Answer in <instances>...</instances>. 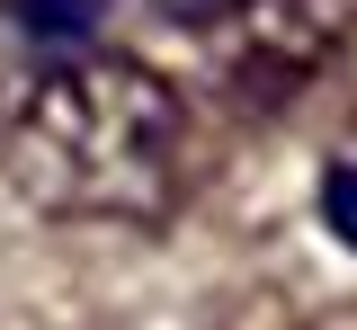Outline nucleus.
Returning a JSON list of instances; mask_svg holds the SVG:
<instances>
[{
	"label": "nucleus",
	"instance_id": "obj_1",
	"mask_svg": "<svg viewBox=\"0 0 357 330\" xmlns=\"http://www.w3.org/2000/svg\"><path fill=\"white\" fill-rule=\"evenodd\" d=\"M9 188L36 214H126L152 223L178 196L188 161V98L134 63V54H81L54 63L9 116Z\"/></svg>",
	"mask_w": 357,
	"mask_h": 330
},
{
	"label": "nucleus",
	"instance_id": "obj_2",
	"mask_svg": "<svg viewBox=\"0 0 357 330\" xmlns=\"http://www.w3.org/2000/svg\"><path fill=\"white\" fill-rule=\"evenodd\" d=\"M349 18H357V0H241L223 27H206L215 81L232 98L268 107L277 90H295L304 72H321V63L340 54Z\"/></svg>",
	"mask_w": 357,
	"mask_h": 330
},
{
	"label": "nucleus",
	"instance_id": "obj_3",
	"mask_svg": "<svg viewBox=\"0 0 357 330\" xmlns=\"http://www.w3.org/2000/svg\"><path fill=\"white\" fill-rule=\"evenodd\" d=\"M9 27L54 63H81L98 36V0H9Z\"/></svg>",
	"mask_w": 357,
	"mask_h": 330
},
{
	"label": "nucleus",
	"instance_id": "obj_4",
	"mask_svg": "<svg viewBox=\"0 0 357 330\" xmlns=\"http://www.w3.org/2000/svg\"><path fill=\"white\" fill-rule=\"evenodd\" d=\"M321 223L357 250V161H340V170H321Z\"/></svg>",
	"mask_w": 357,
	"mask_h": 330
},
{
	"label": "nucleus",
	"instance_id": "obj_5",
	"mask_svg": "<svg viewBox=\"0 0 357 330\" xmlns=\"http://www.w3.org/2000/svg\"><path fill=\"white\" fill-rule=\"evenodd\" d=\"M143 9H161V18H178V27H223L241 0H143Z\"/></svg>",
	"mask_w": 357,
	"mask_h": 330
}]
</instances>
